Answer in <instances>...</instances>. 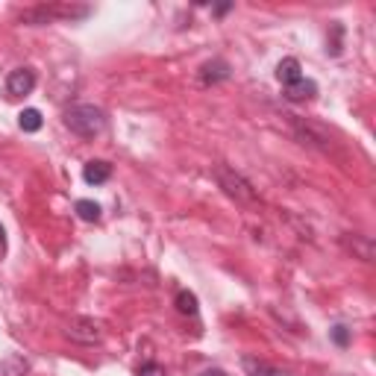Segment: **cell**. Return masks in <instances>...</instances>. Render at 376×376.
Instances as JSON below:
<instances>
[{
	"label": "cell",
	"mask_w": 376,
	"mask_h": 376,
	"mask_svg": "<svg viewBox=\"0 0 376 376\" xmlns=\"http://www.w3.org/2000/svg\"><path fill=\"white\" fill-rule=\"evenodd\" d=\"M4 250H6V232H4V226H0V256H4Z\"/></svg>",
	"instance_id": "obj_15"
},
{
	"label": "cell",
	"mask_w": 376,
	"mask_h": 376,
	"mask_svg": "<svg viewBox=\"0 0 376 376\" xmlns=\"http://www.w3.org/2000/svg\"><path fill=\"white\" fill-rule=\"evenodd\" d=\"M200 376H226L224 370H206V373H200Z\"/></svg>",
	"instance_id": "obj_16"
},
{
	"label": "cell",
	"mask_w": 376,
	"mask_h": 376,
	"mask_svg": "<svg viewBox=\"0 0 376 376\" xmlns=\"http://www.w3.org/2000/svg\"><path fill=\"white\" fill-rule=\"evenodd\" d=\"M241 368L247 370V376H289L285 370L274 368V365H267L265 359H256V356H244L241 359Z\"/></svg>",
	"instance_id": "obj_5"
},
{
	"label": "cell",
	"mask_w": 376,
	"mask_h": 376,
	"mask_svg": "<svg viewBox=\"0 0 376 376\" xmlns=\"http://www.w3.org/2000/svg\"><path fill=\"white\" fill-rule=\"evenodd\" d=\"M317 95V85L312 83V80H306V77H303V80H297L294 85H289V88H285V97H289L291 103H300V100H312Z\"/></svg>",
	"instance_id": "obj_8"
},
{
	"label": "cell",
	"mask_w": 376,
	"mask_h": 376,
	"mask_svg": "<svg viewBox=\"0 0 376 376\" xmlns=\"http://www.w3.org/2000/svg\"><path fill=\"white\" fill-rule=\"evenodd\" d=\"M332 341H335L338 347H347V344H350V329H347L344 324L332 327Z\"/></svg>",
	"instance_id": "obj_12"
},
{
	"label": "cell",
	"mask_w": 376,
	"mask_h": 376,
	"mask_svg": "<svg viewBox=\"0 0 376 376\" xmlns=\"http://www.w3.org/2000/svg\"><path fill=\"white\" fill-rule=\"evenodd\" d=\"M214 176H218L221 188H224L229 197H236V200H241V203L256 200V191H253V186H250L241 174L229 171V168H218V171H214Z\"/></svg>",
	"instance_id": "obj_2"
},
{
	"label": "cell",
	"mask_w": 376,
	"mask_h": 376,
	"mask_svg": "<svg viewBox=\"0 0 376 376\" xmlns=\"http://www.w3.org/2000/svg\"><path fill=\"white\" fill-rule=\"evenodd\" d=\"M176 309L183 315H197V297L191 291H180L176 294Z\"/></svg>",
	"instance_id": "obj_11"
},
{
	"label": "cell",
	"mask_w": 376,
	"mask_h": 376,
	"mask_svg": "<svg viewBox=\"0 0 376 376\" xmlns=\"http://www.w3.org/2000/svg\"><path fill=\"white\" fill-rule=\"evenodd\" d=\"M138 376H165V368L156 365V362H147V365H141Z\"/></svg>",
	"instance_id": "obj_13"
},
{
	"label": "cell",
	"mask_w": 376,
	"mask_h": 376,
	"mask_svg": "<svg viewBox=\"0 0 376 376\" xmlns=\"http://www.w3.org/2000/svg\"><path fill=\"white\" fill-rule=\"evenodd\" d=\"M6 88H9V95H12V97H24V95H30L32 88H35V71H30V68H18V71H12L9 80H6Z\"/></svg>",
	"instance_id": "obj_3"
},
{
	"label": "cell",
	"mask_w": 376,
	"mask_h": 376,
	"mask_svg": "<svg viewBox=\"0 0 376 376\" xmlns=\"http://www.w3.org/2000/svg\"><path fill=\"white\" fill-rule=\"evenodd\" d=\"M18 123H21L24 133H39L44 121H42V112L39 109H24L21 115H18Z\"/></svg>",
	"instance_id": "obj_9"
},
{
	"label": "cell",
	"mask_w": 376,
	"mask_h": 376,
	"mask_svg": "<svg viewBox=\"0 0 376 376\" xmlns=\"http://www.w3.org/2000/svg\"><path fill=\"white\" fill-rule=\"evenodd\" d=\"M65 127L80 135V138H95L106 130V118L103 112L97 109V106L92 103H77V106H71V109L65 112Z\"/></svg>",
	"instance_id": "obj_1"
},
{
	"label": "cell",
	"mask_w": 376,
	"mask_h": 376,
	"mask_svg": "<svg viewBox=\"0 0 376 376\" xmlns=\"http://www.w3.org/2000/svg\"><path fill=\"white\" fill-rule=\"evenodd\" d=\"M229 77V65L224 59H214V62H206L200 68V83L203 85H214V83H221Z\"/></svg>",
	"instance_id": "obj_7"
},
{
	"label": "cell",
	"mask_w": 376,
	"mask_h": 376,
	"mask_svg": "<svg viewBox=\"0 0 376 376\" xmlns=\"http://www.w3.org/2000/svg\"><path fill=\"white\" fill-rule=\"evenodd\" d=\"M77 214L83 221H88V224H95V221H100V206L95 203V200H77Z\"/></svg>",
	"instance_id": "obj_10"
},
{
	"label": "cell",
	"mask_w": 376,
	"mask_h": 376,
	"mask_svg": "<svg viewBox=\"0 0 376 376\" xmlns=\"http://www.w3.org/2000/svg\"><path fill=\"white\" fill-rule=\"evenodd\" d=\"M232 9V4H221V6H214V15H226Z\"/></svg>",
	"instance_id": "obj_14"
},
{
	"label": "cell",
	"mask_w": 376,
	"mask_h": 376,
	"mask_svg": "<svg viewBox=\"0 0 376 376\" xmlns=\"http://www.w3.org/2000/svg\"><path fill=\"white\" fill-rule=\"evenodd\" d=\"M277 80L289 88V85H294L297 80H303V65L294 59V56H289V59H282L279 65H277Z\"/></svg>",
	"instance_id": "obj_6"
},
{
	"label": "cell",
	"mask_w": 376,
	"mask_h": 376,
	"mask_svg": "<svg viewBox=\"0 0 376 376\" xmlns=\"http://www.w3.org/2000/svg\"><path fill=\"white\" fill-rule=\"evenodd\" d=\"M109 176H112V165L103 162V159H92V162L83 168V180L88 186H103V183H109Z\"/></svg>",
	"instance_id": "obj_4"
}]
</instances>
